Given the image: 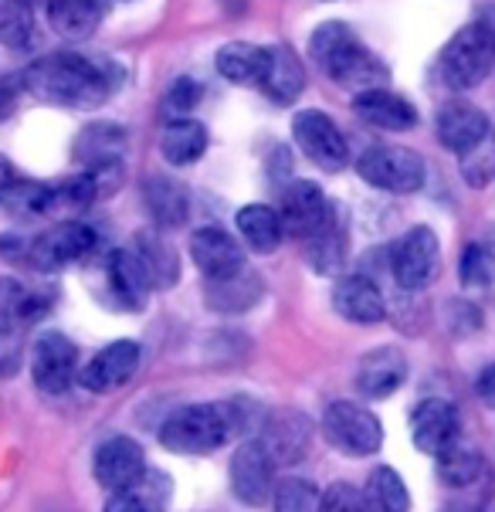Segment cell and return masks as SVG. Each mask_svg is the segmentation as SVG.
<instances>
[{"label":"cell","mask_w":495,"mask_h":512,"mask_svg":"<svg viewBox=\"0 0 495 512\" xmlns=\"http://www.w3.org/2000/svg\"><path fill=\"white\" fill-rule=\"evenodd\" d=\"M24 89L45 102H55V106L95 109L109 99L116 82H112V72L106 65L62 51V55H48L34 62L24 72Z\"/></svg>","instance_id":"cell-1"},{"label":"cell","mask_w":495,"mask_h":512,"mask_svg":"<svg viewBox=\"0 0 495 512\" xmlns=\"http://www.w3.org/2000/svg\"><path fill=\"white\" fill-rule=\"evenodd\" d=\"M309 55L312 62L323 68L326 75H333L343 89L350 92H370V89H384L387 82V68L373 51H367L356 41V34L350 31V24L343 21H326L312 31L309 38Z\"/></svg>","instance_id":"cell-2"},{"label":"cell","mask_w":495,"mask_h":512,"mask_svg":"<svg viewBox=\"0 0 495 512\" xmlns=\"http://www.w3.org/2000/svg\"><path fill=\"white\" fill-rule=\"evenodd\" d=\"M231 438V414L217 404H187L160 428V445L177 455H211Z\"/></svg>","instance_id":"cell-3"},{"label":"cell","mask_w":495,"mask_h":512,"mask_svg":"<svg viewBox=\"0 0 495 512\" xmlns=\"http://www.w3.org/2000/svg\"><path fill=\"white\" fill-rule=\"evenodd\" d=\"M495 68V31L485 21L465 24L462 31H455V38L448 41L441 51V78L448 89L468 92L475 85H482Z\"/></svg>","instance_id":"cell-4"},{"label":"cell","mask_w":495,"mask_h":512,"mask_svg":"<svg viewBox=\"0 0 495 512\" xmlns=\"http://www.w3.org/2000/svg\"><path fill=\"white\" fill-rule=\"evenodd\" d=\"M356 170L370 187L390 190V194H414V190L424 187V177H428L424 160L407 146H370V150L360 153Z\"/></svg>","instance_id":"cell-5"},{"label":"cell","mask_w":495,"mask_h":512,"mask_svg":"<svg viewBox=\"0 0 495 512\" xmlns=\"http://www.w3.org/2000/svg\"><path fill=\"white\" fill-rule=\"evenodd\" d=\"M323 435L336 451L353 458H367L384 445V428L377 414L356 401H336L323 414Z\"/></svg>","instance_id":"cell-6"},{"label":"cell","mask_w":495,"mask_h":512,"mask_svg":"<svg viewBox=\"0 0 495 512\" xmlns=\"http://www.w3.org/2000/svg\"><path fill=\"white\" fill-rule=\"evenodd\" d=\"M390 272H394V282L407 292H421L438 279L441 272V245L438 234H434L428 224H418L404 234L394 245V255H390Z\"/></svg>","instance_id":"cell-7"},{"label":"cell","mask_w":495,"mask_h":512,"mask_svg":"<svg viewBox=\"0 0 495 512\" xmlns=\"http://www.w3.org/2000/svg\"><path fill=\"white\" fill-rule=\"evenodd\" d=\"M292 136L299 150L326 173H340L350 163V146H346L340 126L319 109H302L292 119Z\"/></svg>","instance_id":"cell-8"},{"label":"cell","mask_w":495,"mask_h":512,"mask_svg":"<svg viewBox=\"0 0 495 512\" xmlns=\"http://www.w3.org/2000/svg\"><path fill=\"white\" fill-rule=\"evenodd\" d=\"M231 492L241 506H265L275 492V458L262 441H245L231 458Z\"/></svg>","instance_id":"cell-9"},{"label":"cell","mask_w":495,"mask_h":512,"mask_svg":"<svg viewBox=\"0 0 495 512\" xmlns=\"http://www.w3.org/2000/svg\"><path fill=\"white\" fill-rule=\"evenodd\" d=\"M31 373L41 394H68L78 377V346L62 333L38 336L31 350Z\"/></svg>","instance_id":"cell-10"},{"label":"cell","mask_w":495,"mask_h":512,"mask_svg":"<svg viewBox=\"0 0 495 512\" xmlns=\"http://www.w3.org/2000/svg\"><path fill=\"white\" fill-rule=\"evenodd\" d=\"M95 248V231L89 224L78 221H65L58 228H51L45 234L31 241L28 248V262L38 268V272H58V268L78 262Z\"/></svg>","instance_id":"cell-11"},{"label":"cell","mask_w":495,"mask_h":512,"mask_svg":"<svg viewBox=\"0 0 495 512\" xmlns=\"http://www.w3.org/2000/svg\"><path fill=\"white\" fill-rule=\"evenodd\" d=\"M92 468H95V479H99V485L109 492H129L146 479L143 448L126 435L102 441L99 451H95Z\"/></svg>","instance_id":"cell-12"},{"label":"cell","mask_w":495,"mask_h":512,"mask_svg":"<svg viewBox=\"0 0 495 512\" xmlns=\"http://www.w3.org/2000/svg\"><path fill=\"white\" fill-rule=\"evenodd\" d=\"M279 218H282V228L289 231L292 238L309 241L333 221V207H329L326 194L312 184V180H299V184H292L285 190Z\"/></svg>","instance_id":"cell-13"},{"label":"cell","mask_w":495,"mask_h":512,"mask_svg":"<svg viewBox=\"0 0 495 512\" xmlns=\"http://www.w3.org/2000/svg\"><path fill=\"white\" fill-rule=\"evenodd\" d=\"M136 367H140V343L116 340L102 346L85 367H78V384L92 390V394H106V390L123 387L136 373Z\"/></svg>","instance_id":"cell-14"},{"label":"cell","mask_w":495,"mask_h":512,"mask_svg":"<svg viewBox=\"0 0 495 512\" xmlns=\"http://www.w3.org/2000/svg\"><path fill=\"white\" fill-rule=\"evenodd\" d=\"M458 411L455 404L441 401V397H428L411 411V438L424 455H445L451 445H458Z\"/></svg>","instance_id":"cell-15"},{"label":"cell","mask_w":495,"mask_h":512,"mask_svg":"<svg viewBox=\"0 0 495 512\" xmlns=\"http://www.w3.org/2000/svg\"><path fill=\"white\" fill-rule=\"evenodd\" d=\"M489 136H492L489 116L479 106H472V102L455 99L438 112V140L451 153L465 156L468 150H475L479 143L489 140Z\"/></svg>","instance_id":"cell-16"},{"label":"cell","mask_w":495,"mask_h":512,"mask_svg":"<svg viewBox=\"0 0 495 512\" xmlns=\"http://www.w3.org/2000/svg\"><path fill=\"white\" fill-rule=\"evenodd\" d=\"M407 380V357L397 346H377L363 353L356 367V390L370 401H384Z\"/></svg>","instance_id":"cell-17"},{"label":"cell","mask_w":495,"mask_h":512,"mask_svg":"<svg viewBox=\"0 0 495 512\" xmlns=\"http://www.w3.org/2000/svg\"><path fill=\"white\" fill-rule=\"evenodd\" d=\"M190 258H194V265L207 275V282L228 279V275L245 268L238 241H234L231 234L221 231V228L194 231V238H190Z\"/></svg>","instance_id":"cell-18"},{"label":"cell","mask_w":495,"mask_h":512,"mask_svg":"<svg viewBox=\"0 0 495 512\" xmlns=\"http://www.w3.org/2000/svg\"><path fill=\"white\" fill-rule=\"evenodd\" d=\"M333 306L343 319H350L356 326L384 323V316H387L384 295H380V289L367 279V275H346V279L336 282Z\"/></svg>","instance_id":"cell-19"},{"label":"cell","mask_w":495,"mask_h":512,"mask_svg":"<svg viewBox=\"0 0 495 512\" xmlns=\"http://www.w3.org/2000/svg\"><path fill=\"white\" fill-rule=\"evenodd\" d=\"M353 112L363 119V123L377 126V129H387V133H404L418 123V109L397 92H387V89H370V92H360L353 99Z\"/></svg>","instance_id":"cell-20"},{"label":"cell","mask_w":495,"mask_h":512,"mask_svg":"<svg viewBox=\"0 0 495 512\" xmlns=\"http://www.w3.org/2000/svg\"><path fill=\"white\" fill-rule=\"evenodd\" d=\"M106 275H109V289L116 295L119 306L129 312H140L146 306V299H150V292H153V282H150V275H146L136 251H126V248L112 251Z\"/></svg>","instance_id":"cell-21"},{"label":"cell","mask_w":495,"mask_h":512,"mask_svg":"<svg viewBox=\"0 0 495 512\" xmlns=\"http://www.w3.org/2000/svg\"><path fill=\"white\" fill-rule=\"evenodd\" d=\"M146 207H150V218L156 221L160 231H177L184 228L190 218V194L184 184H177L173 177H160L153 173L143 184Z\"/></svg>","instance_id":"cell-22"},{"label":"cell","mask_w":495,"mask_h":512,"mask_svg":"<svg viewBox=\"0 0 495 512\" xmlns=\"http://www.w3.org/2000/svg\"><path fill=\"white\" fill-rule=\"evenodd\" d=\"M262 445L275 462H299L309 448V421L299 411H275L265 424Z\"/></svg>","instance_id":"cell-23"},{"label":"cell","mask_w":495,"mask_h":512,"mask_svg":"<svg viewBox=\"0 0 495 512\" xmlns=\"http://www.w3.org/2000/svg\"><path fill=\"white\" fill-rule=\"evenodd\" d=\"M262 89L279 106H289V102H295V95L306 89V68H302L299 55L292 48L285 45L268 48V68L262 75Z\"/></svg>","instance_id":"cell-24"},{"label":"cell","mask_w":495,"mask_h":512,"mask_svg":"<svg viewBox=\"0 0 495 512\" xmlns=\"http://www.w3.org/2000/svg\"><path fill=\"white\" fill-rule=\"evenodd\" d=\"M106 4L109 0H48L51 28L68 41L92 38L106 17Z\"/></svg>","instance_id":"cell-25"},{"label":"cell","mask_w":495,"mask_h":512,"mask_svg":"<svg viewBox=\"0 0 495 512\" xmlns=\"http://www.w3.org/2000/svg\"><path fill=\"white\" fill-rule=\"evenodd\" d=\"M207 150V129L204 123L190 116H180V119H170L160 133V153L170 167H190L197 163Z\"/></svg>","instance_id":"cell-26"},{"label":"cell","mask_w":495,"mask_h":512,"mask_svg":"<svg viewBox=\"0 0 495 512\" xmlns=\"http://www.w3.org/2000/svg\"><path fill=\"white\" fill-rule=\"evenodd\" d=\"M126 150V133L112 123H92L78 133L75 140V160L85 163V170H99L109 163H119Z\"/></svg>","instance_id":"cell-27"},{"label":"cell","mask_w":495,"mask_h":512,"mask_svg":"<svg viewBox=\"0 0 495 512\" xmlns=\"http://www.w3.org/2000/svg\"><path fill=\"white\" fill-rule=\"evenodd\" d=\"M214 65L234 85H262V75L268 68V48L248 45V41H231V45L217 51Z\"/></svg>","instance_id":"cell-28"},{"label":"cell","mask_w":495,"mask_h":512,"mask_svg":"<svg viewBox=\"0 0 495 512\" xmlns=\"http://www.w3.org/2000/svg\"><path fill=\"white\" fill-rule=\"evenodd\" d=\"M136 255H140V262L146 268V275H150L153 289H170L173 282L180 279V258L173 245L163 234L156 231H143L136 234Z\"/></svg>","instance_id":"cell-29"},{"label":"cell","mask_w":495,"mask_h":512,"mask_svg":"<svg viewBox=\"0 0 495 512\" xmlns=\"http://www.w3.org/2000/svg\"><path fill=\"white\" fill-rule=\"evenodd\" d=\"M234 224H238L241 238H245V245L251 251H258V255H268V251H275L282 245V218L272 211L268 204H248L238 211V218H234Z\"/></svg>","instance_id":"cell-30"},{"label":"cell","mask_w":495,"mask_h":512,"mask_svg":"<svg viewBox=\"0 0 495 512\" xmlns=\"http://www.w3.org/2000/svg\"><path fill=\"white\" fill-rule=\"evenodd\" d=\"M258 295H262V282L251 272H245V268L228 275V279H214L207 285V302L217 312H248Z\"/></svg>","instance_id":"cell-31"},{"label":"cell","mask_w":495,"mask_h":512,"mask_svg":"<svg viewBox=\"0 0 495 512\" xmlns=\"http://www.w3.org/2000/svg\"><path fill=\"white\" fill-rule=\"evenodd\" d=\"M363 499H367L370 512H411V492L401 475L387 465L370 472L367 485H363Z\"/></svg>","instance_id":"cell-32"},{"label":"cell","mask_w":495,"mask_h":512,"mask_svg":"<svg viewBox=\"0 0 495 512\" xmlns=\"http://www.w3.org/2000/svg\"><path fill=\"white\" fill-rule=\"evenodd\" d=\"M482 468H485V458L475 448L462 445V441L451 445L445 455H438V479L445 485H451V489H465V485H472L482 475Z\"/></svg>","instance_id":"cell-33"},{"label":"cell","mask_w":495,"mask_h":512,"mask_svg":"<svg viewBox=\"0 0 495 512\" xmlns=\"http://www.w3.org/2000/svg\"><path fill=\"white\" fill-rule=\"evenodd\" d=\"M34 38V7L28 0H0V45L28 48Z\"/></svg>","instance_id":"cell-34"},{"label":"cell","mask_w":495,"mask_h":512,"mask_svg":"<svg viewBox=\"0 0 495 512\" xmlns=\"http://www.w3.org/2000/svg\"><path fill=\"white\" fill-rule=\"evenodd\" d=\"M7 211H14L17 218H34V214H45L51 207L58 204V194L55 187H45V184H28V180H14V187L4 194Z\"/></svg>","instance_id":"cell-35"},{"label":"cell","mask_w":495,"mask_h":512,"mask_svg":"<svg viewBox=\"0 0 495 512\" xmlns=\"http://www.w3.org/2000/svg\"><path fill=\"white\" fill-rule=\"evenodd\" d=\"M458 275L465 285H489L495 282V241H472L462 251Z\"/></svg>","instance_id":"cell-36"},{"label":"cell","mask_w":495,"mask_h":512,"mask_svg":"<svg viewBox=\"0 0 495 512\" xmlns=\"http://www.w3.org/2000/svg\"><path fill=\"white\" fill-rule=\"evenodd\" d=\"M306 248H309V262H312L316 272L329 275V272H336V268L343 265V234H340V228H336L333 221H329L326 228L316 234V238H309Z\"/></svg>","instance_id":"cell-37"},{"label":"cell","mask_w":495,"mask_h":512,"mask_svg":"<svg viewBox=\"0 0 495 512\" xmlns=\"http://www.w3.org/2000/svg\"><path fill=\"white\" fill-rule=\"evenodd\" d=\"M272 512H319V492L312 482L285 479L272 492Z\"/></svg>","instance_id":"cell-38"},{"label":"cell","mask_w":495,"mask_h":512,"mask_svg":"<svg viewBox=\"0 0 495 512\" xmlns=\"http://www.w3.org/2000/svg\"><path fill=\"white\" fill-rule=\"evenodd\" d=\"M462 173H465V180L472 187H485L492 180V173H495V136H489L485 143H479L475 150H468L462 156Z\"/></svg>","instance_id":"cell-39"},{"label":"cell","mask_w":495,"mask_h":512,"mask_svg":"<svg viewBox=\"0 0 495 512\" xmlns=\"http://www.w3.org/2000/svg\"><path fill=\"white\" fill-rule=\"evenodd\" d=\"M24 289L14 279H0V336H7L17 323H24Z\"/></svg>","instance_id":"cell-40"},{"label":"cell","mask_w":495,"mask_h":512,"mask_svg":"<svg viewBox=\"0 0 495 512\" xmlns=\"http://www.w3.org/2000/svg\"><path fill=\"white\" fill-rule=\"evenodd\" d=\"M319 512H370L363 492H356L353 485L336 482L319 496Z\"/></svg>","instance_id":"cell-41"},{"label":"cell","mask_w":495,"mask_h":512,"mask_svg":"<svg viewBox=\"0 0 495 512\" xmlns=\"http://www.w3.org/2000/svg\"><path fill=\"white\" fill-rule=\"evenodd\" d=\"M201 95H204L201 82H194V78H177L170 95H167V109L177 112V119H180V116H187V112H194L197 106H201Z\"/></svg>","instance_id":"cell-42"},{"label":"cell","mask_w":495,"mask_h":512,"mask_svg":"<svg viewBox=\"0 0 495 512\" xmlns=\"http://www.w3.org/2000/svg\"><path fill=\"white\" fill-rule=\"evenodd\" d=\"M106 512H156V506L140 489H129V492H112L106 502Z\"/></svg>","instance_id":"cell-43"},{"label":"cell","mask_w":495,"mask_h":512,"mask_svg":"<svg viewBox=\"0 0 495 512\" xmlns=\"http://www.w3.org/2000/svg\"><path fill=\"white\" fill-rule=\"evenodd\" d=\"M28 92L24 89V78H0V123H4L7 116H14L17 102H21V95Z\"/></svg>","instance_id":"cell-44"},{"label":"cell","mask_w":495,"mask_h":512,"mask_svg":"<svg viewBox=\"0 0 495 512\" xmlns=\"http://www.w3.org/2000/svg\"><path fill=\"white\" fill-rule=\"evenodd\" d=\"M479 397L485 404H495V363H489V367L482 370L479 377Z\"/></svg>","instance_id":"cell-45"},{"label":"cell","mask_w":495,"mask_h":512,"mask_svg":"<svg viewBox=\"0 0 495 512\" xmlns=\"http://www.w3.org/2000/svg\"><path fill=\"white\" fill-rule=\"evenodd\" d=\"M14 167H11V160H4V156H0V201H4V194L7 190L14 187Z\"/></svg>","instance_id":"cell-46"},{"label":"cell","mask_w":495,"mask_h":512,"mask_svg":"<svg viewBox=\"0 0 495 512\" xmlns=\"http://www.w3.org/2000/svg\"><path fill=\"white\" fill-rule=\"evenodd\" d=\"M0 248H4V245H0Z\"/></svg>","instance_id":"cell-47"}]
</instances>
